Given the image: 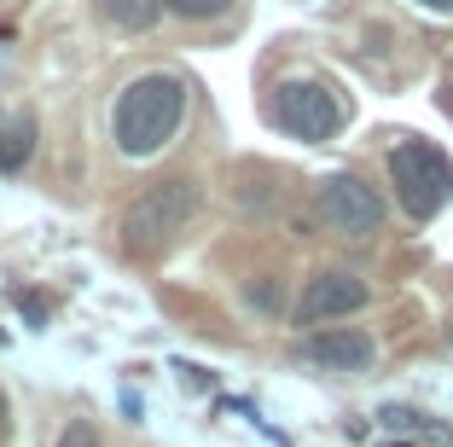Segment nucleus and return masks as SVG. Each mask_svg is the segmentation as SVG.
I'll return each instance as SVG.
<instances>
[{"instance_id": "nucleus-1", "label": "nucleus", "mask_w": 453, "mask_h": 447, "mask_svg": "<svg viewBox=\"0 0 453 447\" xmlns=\"http://www.w3.org/2000/svg\"><path fill=\"white\" fill-rule=\"evenodd\" d=\"M180 122H187V81L169 76V70L134 76L128 88H122L117 111H111L122 158H157L163 145L180 134Z\"/></svg>"}, {"instance_id": "nucleus-2", "label": "nucleus", "mask_w": 453, "mask_h": 447, "mask_svg": "<svg viewBox=\"0 0 453 447\" xmlns=\"http://www.w3.org/2000/svg\"><path fill=\"white\" fill-rule=\"evenodd\" d=\"M389 186H395V204L413 221H430L453 197V158L441 145L418 140V134H401L395 151H389Z\"/></svg>"}, {"instance_id": "nucleus-3", "label": "nucleus", "mask_w": 453, "mask_h": 447, "mask_svg": "<svg viewBox=\"0 0 453 447\" xmlns=\"http://www.w3.org/2000/svg\"><path fill=\"white\" fill-rule=\"evenodd\" d=\"M192 215H198V186L192 181H157L122 210V244H128L134 256H151V250H163Z\"/></svg>"}, {"instance_id": "nucleus-4", "label": "nucleus", "mask_w": 453, "mask_h": 447, "mask_svg": "<svg viewBox=\"0 0 453 447\" xmlns=\"http://www.w3.org/2000/svg\"><path fill=\"white\" fill-rule=\"evenodd\" d=\"M273 122H280L291 140H332L343 128V105H337V93L314 76H291L280 81L273 93Z\"/></svg>"}, {"instance_id": "nucleus-5", "label": "nucleus", "mask_w": 453, "mask_h": 447, "mask_svg": "<svg viewBox=\"0 0 453 447\" xmlns=\"http://www.w3.org/2000/svg\"><path fill=\"white\" fill-rule=\"evenodd\" d=\"M314 215L343 238H366V233L384 227V197L366 181H355V174H326L314 186Z\"/></svg>"}, {"instance_id": "nucleus-6", "label": "nucleus", "mask_w": 453, "mask_h": 447, "mask_svg": "<svg viewBox=\"0 0 453 447\" xmlns=\"http://www.w3.org/2000/svg\"><path fill=\"white\" fill-rule=\"evenodd\" d=\"M355 308H366V279L343 274V267H326L303 285L296 297V326H326V320H349Z\"/></svg>"}, {"instance_id": "nucleus-7", "label": "nucleus", "mask_w": 453, "mask_h": 447, "mask_svg": "<svg viewBox=\"0 0 453 447\" xmlns=\"http://www.w3.org/2000/svg\"><path fill=\"white\" fill-rule=\"evenodd\" d=\"M372 355H378V343L360 326H326V331H308L296 343V360L314 372H366Z\"/></svg>"}, {"instance_id": "nucleus-8", "label": "nucleus", "mask_w": 453, "mask_h": 447, "mask_svg": "<svg viewBox=\"0 0 453 447\" xmlns=\"http://www.w3.org/2000/svg\"><path fill=\"white\" fill-rule=\"evenodd\" d=\"M35 151V117H12L0 122V174H18Z\"/></svg>"}, {"instance_id": "nucleus-9", "label": "nucleus", "mask_w": 453, "mask_h": 447, "mask_svg": "<svg viewBox=\"0 0 453 447\" xmlns=\"http://www.w3.org/2000/svg\"><path fill=\"white\" fill-rule=\"evenodd\" d=\"M105 18L117 29H151L157 18V0H105Z\"/></svg>"}, {"instance_id": "nucleus-10", "label": "nucleus", "mask_w": 453, "mask_h": 447, "mask_svg": "<svg viewBox=\"0 0 453 447\" xmlns=\"http://www.w3.org/2000/svg\"><path fill=\"white\" fill-rule=\"evenodd\" d=\"M233 0H157V12H174V18H192V24H203V18H221Z\"/></svg>"}, {"instance_id": "nucleus-11", "label": "nucleus", "mask_w": 453, "mask_h": 447, "mask_svg": "<svg viewBox=\"0 0 453 447\" xmlns=\"http://www.w3.org/2000/svg\"><path fill=\"white\" fill-rule=\"evenodd\" d=\"M58 447H99V430H94L88 419H70L65 435H58Z\"/></svg>"}, {"instance_id": "nucleus-12", "label": "nucleus", "mask_w": 453, "mask_h": 447, "mask_svg": "<svg viewBox=\"0 0 453 447\" xmlns=\"http://www.w3.org/2000/svg\"><path fill=\"white\" fill-rule=\"evenodd\" d=\"M18 308H24L29 320H47V308H41V297H18Z\"/></svg>"}, {"instance_id": "nucleus-13", "label": "nucleus", "mask_w": 453, "mask_h": 447, "mask_svg": "<svg viewBox=\"0 0 453 447\" xmlns=\"http://www.w3.org/2000/svg\"><path fill=\"white\" fill-rule=\"evenodd\" d=\"M418 6H430V12H453V0H418Z\"/></svg>"}, {"instance_id": "nucleus-14", "label": "nucleus", "mask_w": 453, "mask_h": 447, "mask_svg": "<svg viewBox=\"0 0 453 447\" xmlns=\"http://www.w3.org/2000/svg\"><path fill=\"white\" fill-rule=\"evenodd\" d=\"M0 435H6V395H0Z\"/></svg>"}, {"instance_id": "nucleus-15", "label": "nucleus", "mask_w": 453, "mask_h": 447, "mask_svg": "<svg viewBox=\"0 0 453 447\" xmlns=\"http://www.w3.org/2000/svg\"><path fill=\"white\" fill-rule=\"evenodd\" d=\"M441 99H448V111H453V88H448V93H441Z\"/></svg>"}]
</instances>
